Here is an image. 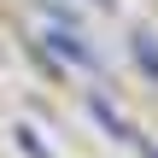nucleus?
I'll return each instance as SVG.
<instances>
[{
	"mask_svg": "<svg viewBox=\"0 0 158 158\" xmlns=\"http://www.w3.org/2000/svg\"><path fill=\"white\" fill-rule=\"evenodd\" d=\"M135 53H141V64L158 76V41H147V35H135Z\"/></svg>",
	"mask_w": 158,
	"mask_h": 158,
	"instance_id": "1",
	"label": "nucleus"
},
{
	"mask_svg": "<svg viewBox=\"0 0 158 158\" xmlns=\"http://www.w3.org/2000/svg\"><path fill=\"white\" fill-rule=\"evenodd\" d=\"M152 158H158V152H152Z\"/></svg>",
	"mask_w": 158,
	"mask_h": 158,
	"instance_id": "2",
	"label": "nucleus"
}]
</instances>
